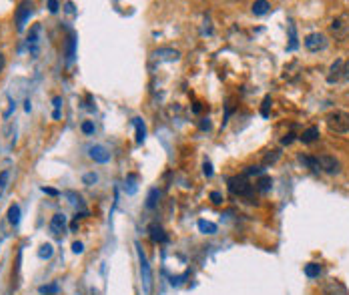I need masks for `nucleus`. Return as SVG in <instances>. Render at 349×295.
<instances>
[{"mask_svg": "<svg viewBox=\"0 0 349 295\" xmlns=\"http://www.w3.org/2000/svg\"><path fill=\"white\" fill-rule=\"evenodd\" d=\"M325 122L329 126L331 132H349V114L345 110H335V112H329L325 116Z\"/></svg>", "mask_w": 349, "mask_h": 295, "instance_id": "obj_1", "label": "nucleus"}, {"mask_svg": "<svg viewBox=\"0 0 349 295\" xmlns=\"http://www.w3.org/2000/svg\"><path fill=\"white\" fill-rule=\"evenodd\" d=\"M136 253H138V261H140V275H142V283H144V293L148 295L150 287H152V273H150V265L146 261V255L138 243H136Z\"/></svg>", "mask_w": 349, "mask_h": 295, "instance_id": "obj_2", "label": "nucleus"}, {"mask_svg": "<svg viewBox=\"0 0 349 295\" xmlns=\"http://www.w3.org/2000/svg\"><path fill=\"white\" fill-rule=\"evenodd\" d=\"M329 28H331V34H333L335 38H339V40L347 38V36H349V16H347V14L337 16V18L331 22Z\"/></svg>", "mask_w": 349, "mask_h": 295, "instance_id": "obj_3", "label": "nucleus"}, {"mask_svg": "<svg viewBox=\"0 0 349 295\" xmlns=\"http://www.w3.org/2000/svg\"><path fill=\"white\" fill-rule=\"evenodd\" d=\"M305 48L309 52H319V50H325L327 48V36L321 34V32H313L305 38Z\"/></svg>", "mask_w": 349, "mask_h": 295, "instance_id": "obj_4", "label": "nucleus"}, {"mask_svg": "<svg viewBox=\"0 0 349 295\" xmlns=\"http://www.w3.org/2000/svg\"><path fill=\"white\" fill-rule=\"evenodd\" d=\"M317 165H319V171H325V173H329V175H337V173L341 171L339 161H337L335 157H331V155H321V157H317Z\"/></svg>", "mask_w": 349, "mask_h": 295, "instance_id": "obj_5", "label": "nucleus"}, {"mask_svg": "<svg viewBox=\"0 0 349 295\" xmlns=\"http://www.w3.org/2000/svg\"><path fill=\"white\" fill-rule=\"evenodd\" d=\"M229 189L233 195H239V197H251L253 193V185H249L245 179H239V177L229 181Z\"/></svg>", "mask_w": 349, "mask_h": 295, "instance_id": "obj_6", "label": "nucleus"}, {"mask_svg": "<svg viewBox=\"0 0 349 295\" xmlns=\"http://www.w3.org/2000/svg\"><path fill=\"white\" fill-rule=\"evenodd\" d=\"M50 233L54 235V237H62L64 235V231H66V217L62 215V213H56L52 219H50Z\"/></svg>", "mask_w": 349, "mask_h": 295, "instance_id": "obj_7", "label": "nucleus"}, {"mask_svg": "<svg viewBox=\"0 0 349 295\" xmlns=\"http://www.w3.org/2000/svg\"><path fill=\"white\" fill-rule=\"evenodd\" d=\"M88 155H90V159H92V161H96V163H102V165L110 161V153H108V149H106V146H102V144H94V146H90Z\"/></svg>", "mask_w": 349, "mask_h": 295, "instance_id": "obj_8", "label": "nucleus"}, {"mask_svg": "<svg viewBox=\"0 0 349 295\" xmlns=\"http://www.w3.org/2000/svg\"><path fill=\"white\" fill-rule=\"evenodd\" d=\"M30 14H32V4H28V2L20 4L18 12H16V24H18V30H20V32L24 30V24H26V20L30 18Z\"/></svg>", "mask_w": 349, "mask_h": 295, "instance_id": "obj_9", "label": "nucleus"}, {"mask_svg": "<svg viewBox=\"0 0 349 295\" xmlns=\"http://www.w3.org/2000/svg\"><path fill=\"white\" fill-rule=\"evenodd\" d=\"M154 56L158 60H166V62H174V60H179L181 58V52L179 50H172V48H158L154 52Z\"/></svg>", "mask_w": 349, "mask_h": 295, "instance_id": "obj_10", "label": "nucleus"}, {"mask_svg": "<svg viewBox=\"0 0 349 295\" xmlns=\"http://www.w3.org/2000/svg\"><path fill=\"white\" fill-rule=\"evenodd\" d=\"M339 78H343V60H335V62L331 64V70H329L327 82L333 84V82H337Z\"/></svg>", "mask_w": 349, "mask_h": 295, "instance_id": "obj_11", "label": "nucleus"}, {"mask_svg": "<svg viewBox=\"0 0 349 295\" xmlns=\"http://www.w3.org/2000/svg\"><path fill=\"white\" fill-rule=\"evenodd\" d=\"M148 235H150V241L152 243H166V239H168L166 233H164V229L160 225H150Z\"/></svg>", "mask_w": 349, "mask_h": 295, "instance_id": "obj_12", "label": "nucleus"}, {"mask_svg": "<svg viewBox=\"0 0 349 295\" xmlns=\"http://www.w3.org/2000/svg\"><path fill=\"white\" fill-rule=\"evenodd\" d=\"M132 124L136 126V144H142L144 136H146V128H144L142 118H132Z\"/></svg>", "mask_w": 349, "mask_h": 295, "instance_id": "obj_13", "label": "nucleus"}, {"mask_svg": "<svg viewBox=\"0 0 349 295\" xmlns=\"http://www.w3.org/2000/svg\"><path fill=\"white\" fill-rule=\"evenodd\" d=\"M271 10V4L265 2V0H257V2H253V14L255 16H263Z\"/></svg>", "mask_w": 349, "mask_h": 295, "instance_id": "obj_14", "label": "nucleus"}, {"mask_svg": "<svg viewBox=\"0 0 349 295\" xmlns=\"http://www.w3.org/2000/svg\"><path fill=\"white\" fill-rule=\"evenodd\" d=\"M319 138V128L317 126H309L307 130H303V134H301V140L305 142V144H309V142H313V140H317Z\"/></svg>", "mask_w": 349, "mask_h": 295, "instance_id": "obj_15", "label": "nucleus"}, {"mask_svg": "<svg viewBox=\"0 0 349 295\" xmlns=\"http://www.w3.org/2000/svg\"><path fill=\"white\" fill-rule=\"evenodd\" d=\"M197 227H199V231H201L203 235H215V233H217V225L211 223V221H205V219H201V221L197 223Z\"/></svg>", "mask_w": 349, "mask_h": 295, "instance_id": "obj_16", "label": "nucleus"}, {"mask_svg": "<svg viewBox=\"0 0 349 295\" xmlns=\"http://www.w3.org/2000/svg\"><path fill=\"white\" fill-rule=\"evenodd\" d=\"M8 221H10V225H18L20 223V207L14 203V205H10V209H8Z\"/></svg>", "mask_w": 349, "mask_h": 295, "instance_id": "obj_17", "label": "nucleus"}, {"mask_svg": "<svg viewBox=\"0 0 349 295\" xmlns=\"http://www.w3.org/2000/svg\"><path fill=\"white\" fill-rule=\"evenodd\" d=\"M158 199H160V191L158 189H150V193L146 197V209H154L158 205Z\"/></svg>", "mask_w": 349, "mask_h": 295, "instance_id": "obj_18", "label": "nucleus"}, {"mask_svg": "<svg viewBox=\"0 0 349 295\" xmlns=\"http://www.w3.org/2000/svg\"><path fill=\"white\" fill-rule=\"evenodd\" d=\"M305 275H307L309 279L319 277V275H321V265H317V263H309V265H305Z\"/></svg>", "mask_w": 349, "mask_h": 295, "instance_id": "obj_19", "label": "nucleus"}, {"mask_svg": "<svg viewBox=\"0 0 349 295\" xmlns=\"http://www.w3.org/2000/svg\"><path fill=\"white\" fill-rule=\"evenodd\" d=\"M52 106H54L52 118H54V120H58V118L62 116V112H60V110H62V96H54V98H52Z\"/></svg>", "mask_w": 349, "mask_h": 295, "instance_id": "obj_20", "label": "nucleus"}, {"mask_svg": "<svg viewBox=\"0 0 349 295\" xmlns=\"http://www.w3.org/2000/svg\"><path fill=\"white\" fill-rule=\"evenodd\" d=\"M124 191H126L128 195H134V193H136V177H134V175H128V177H126V181H124Z\"/></svg>", "mask_w": 349, "mask_h": 295, "instance_id": "obj_21", "label": "nucleus"}, {"mask_svg": "<svg viewBox=\"0 0 349 295\" xmlns=\"http://www.w3.org/2000/svg\"><path fill=\"white\" fill-rule=\"evenodd\" d=\"M52 253H54V249H52V245H50V243H44V245L38 249V257H40V259H50V257H52Z\"/></svg>", "mask_w": 349, "mask_h": 295, "instance_id": "obj_22", "label": "nucleus"}, {"mask_svg": "<svg viewBox=\"0 0 349 295\" xmlns=\"http://www.w3.org/2000/svg\"><path fill=\"white\" fill-rule=\"evenodd\" d=\"M325 291H327V293H333V295H335V291H337L339 295H347V293H345V287L339 285V283H335V281H331L329 285H325Z\"/></svg>", "mask_w": 349, "mask_h": 295, "instance_id": "obj_23", "label": "nucleus"}, {"mask_svg": "<svg viewBox=\"0 0 349 295\" xmlns=\"http://www.w3.org/2000/svg\"><path fill=\"white\" fill-rule=\"evenodd\" d=\"M8 181H10V171H2V173H0V197H2V193L6 191Z\"/></svg>", "mask_w": 349, "mask_h": 295, "instance_id": "obj_24", "label": "nucleus"}, {"mask_svg": "<svg viewBox=\"0 0 349 295\" xmlns=\"http://www.w3.org/2000/svg\"><path fill=\"white\" fill-rule=\"evenodd\" d=\"M271 185H273V179H271V177H261L259 183H257V189L263 191V193H267V191L271 189Z\"/></svg>", "mask_w": 349, "mask_h": 295, "instance_id": "obj_25", "label": "nucleus"}, {"mask_svg": "<svg viewBox=\"0 0 349 295\" xmlns=\"http://www.w3.org/2000/svg\"><path fill=\"white\" fill-rule=\"evenodd\" d=\"M80 128H82V132L88 134V136L94 134V122H92V120H84V122L80 124Z\"/></svg>", "mask_w": 349, "mask_h": 295, "instance_id": "obj_26", "label": "nucleus"}, {"mask_svg": "<svg viewBox=\"0 0 349 295\" xmlns=\"http://www.w3.org/2000/svg\"><path fill=\"white\" fill-rule=\"evenodd\" d=\"M96 181H98V175H96V173H86V175L82 177V183H84V185H94Z\"/></svg>", "mask_w": 349, "mask_h": 295, "instance_id": "obj_27", "label": "nucleus"}, {"mask_svg": "<svg viewBox=\"0 0 349 295\" xmlns=\"http://www.w3.org/2000/svg\"><path fill=\"white\" fill-rule=\"evenodd\" d=\"M40 293H44V295L58 293V285H56V283H52V285H44V287H40Z\"/></svg>", "mask_w": 349, "mask_h": 295, "instance_id": "obj_28", "label": "nucleus"}, {"mask_svg": "<svg viewBox=\"0 0 349 295\" xmlns=\"http://www.w3.org/2000/svg\"><path fill=\"white\" fill-rule=\"evenodd\" d=\"M74 44H76V40H74V36H70L68 38V62L74 58Z\"/></svg>", "mask_w": 349, "mask_h": 295, "instance_id": "obj_29", "label": "nucleus"}, {"mask_svg": "<svg viewBox=\"0 0 349 295\" xmlns=\"http://www.w3.org/2000/svg\"><path fill=\"white\" fill-rule=\"evenodd\" d=\"M203 173H205V177H207V179H211V177H213V165H211L209 161H205V165H203Z\"/></svg>", "mask_w": 349, "mask_h": 295, "instance_id": "obj_30", "label": "nucleus"}, {"mask_svg": "<svg viewBox=\"0 0 349 295\" xmlns=\"http://www.w3.org/2000/svg\"><path fill=\"white\" fill-rule=\"evenodd\" d=\"M46 6H48V10H50V12H58V8H60V2H56V0H48V2H46Z\"/></svg>", "mask_w": 349, "mask_h": 295, "instance_id": "obj_31", "label": "nucleus"}, {"mask_svg": "<svg viewBox=\"0 0 349 295\" xmlns=\"http://www.w3.org/2000/svg\"><path fill=\"white\" fill-rule=\"evenodd\" d=\"M269 106H271V96H267V98L263 100V110H261L263 116H269Z\"/></svg>", "mask_w": 349, "mask_h": 295, "instance_id": "obj_32", "label": "nucleus"}, {"mask_svg": "<svg viewBox=\"0 0 349 295\" xmlns=\"http://www.w3.org/2000/svg\"><path fill=\"white\" fill-rule=\"evenodd\" d=\"M211 201H213L215 205H221V203H223V195H221L219 191H213V193H211Z\"/></svg>", "mask_w": 349, "mask_h": 295, "instance_id": "obj_33", "label": "nucleus"}, {"mask_svg": "<svg viewBox=\"0 0 349 295\" xmlns=\"http://www.w3.org/2000/svg\"><path fill=\"white\" fill-rule=\"evenodd\" d=\"M72 251H74L76 255H80V253L84 251V245H82L80 241H76V243H72Z\"/></svg>", "mask_w": 349, "mask_h": 295, "instance_id": "obj_34", "label": "nucleus"}, {"mask_svg": "<svg viewBox=\"0 0 349 295\" xmlns=\"http://www.w3.org/2000/svg\"><path fill=\"white\" fill-rule=\"evenodd\" d=\"M261 173H263V171H261L259 167H249V169H247V175H261Z\"/></svg>", "mask_w": 349, "mask_h": 295, "instance_id": "obj_35", "label": "nucleus"}, {"mask_svg": "<svg viewBox=\"0 0 349 295\" xmlns=\"http://www.w3.org/2000/svg\"><path fill=\"white\" fill-rule=\"evenodd\" d=\"M42 191H44L46 195H50V197H56V195H58V191H56V189H50V187H42Z\"/></svg>", "mask_w": 349, "mask_h": 295, "instance_id": "obj_36", "label": "nucleus"}, {"mask_svg": "<svg viewBox=\"0 0 349 295\" xmlns=\"http://www.w3.org/2000/svg\"><path fill=\"white\" fill-rule=\"evenodd\" d=\"M343 78H345V80L349 82V60H347V62L343 64Z\"/></svg>", "mask_w": 349, "mask_h": 295, "instance_id": "obj_37", "label": "nucleus"}, {"mask_svg": "<svg viewBox=\"0 0 349 295\" xmlns=\"http://www.w3.org/2000/svg\"><path fill=\"white\" fill-rule=\"evenodd\" d=\"M64 6H66V12H68V14H74V4H72V2H66Z\"/></svg>", "mask_w": 349, "mask_h": 295, "instance_id": "obj_38", "label": "nucleus"}, {"mask_svg": "<svg viewBox=\"0 0 349 295\" xmlns=\"http://www.w3.org/2000/svg\"><path fill=\"white\" fill-rule=\"evenodd\" d=\"M4 64H6V58H4V54H2V52H0V72H2Z\"/></svg>", "mask_w": 349, "mask_h": 295, "instance_id": "obj_39", "label": "nucleus"}, {"mask_svg": "<svg viewBox=\"0 0 349 295\" xmlns=\"http://www.w3.org/2000/svg\"><path fill=\"white\" fill-rule=\"evenodd\" d=\"M70 229H72V231H78V219H76V221H72V225H70Z\"/></svg>", "mask_w": 349, "mask_h": 295, "instance_id": "obj_40", "label": "nucleus"}]
</instances>
